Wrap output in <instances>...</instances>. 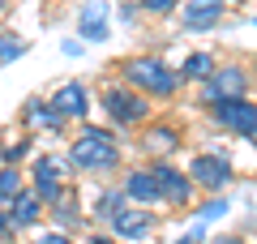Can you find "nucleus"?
<instances>
[{
	"mask_svg": "<svg viewBox=\"0 0 257 244\" xmlns=\"http://www.w3.org/2000/svg\"><path fill=\"white\" fill-rule=\"evenodd\" d=\"M69 159H73L77 172L107 176V172L120 167V142L111 137V129H103V125H82V133L69 146Z\"/></svg>",
	"mask_w": 257,
	"mask_h": 244,
	"instance_id": "obj_1",
	"label": "nucleus"
},
{
	"mask_svg": "<svg viewBox=\"0 0 257 244\" xmlns=\"http://www.w3.org/2000/svg\"><path fill=\"white\" fill-rule=\"evenodd\" d=\"M120 77H124V86H133L138 94H150V99H172L184 81L180 69L163 64L159 56H128L120 64Z\"/></svg>",
	"mask_w": 257,
	"mask_h": 244,
	"instance_id": "obj_2",
	"label": "nucleus"
},
{
	"mask_svg": "<svg viewBox=\"0 0 257 244\" xmlns=\"http://www.w3.org/2000/svg\"><path fill=\"white\" fill-rule=\"evenodd\" d=\"M73 159L69 154H39L30 176H35V193L43 197V206H56V201L69 193V180H73Z\"/></svg>",
	"mask_w": 257,
	"mask_h": 244,
	"instance_id": "obj_3",
	"label": "nucleus"
},
{
	"mask_svg": "<svg viewBox=\"0 0 257 244\" xmlns=\"http://www.w3.org/2000/svg\"><path fill=\"white\" fill-rule=\"evenodd\" d=\"M103 116L111 120V125H120V129H138V125H146V116H150V107H146V94H138L133 86H107L103 90Z\"/></svg>",
	"mask_w": 257,
	"mask_h": 244,
	"instance_id": "obj_4",
	"label": "nucleus"
},
{
	"mask_svg": "<svg viewBox=\"0 0 257 244\" xmlns=\"http://www.w3.org/2000/svg\"><path fill=\"white\" fill-rule=\"evenodd\" d=\"M244 90H248V73L240 69V64H223V69H214L210 77L202 81V103L219 107V103L244 99Z\"/></svg>",
	"mask_w": 257,
	"mask_h": 244,
	"instance_id": "obj_5",
	"label": "nucleus"
},
{
	"mask_svg": "<svg viewBox=\"0 0 257 244\" xmlns=\"http://www.w3.org/2000/svg\"><path fill=\"white\" fill-rule=\"evenodd\" d=\"M214 120H219L227 133H240L248 137V142H257V103L253 99H231V103H219V107H210Z\"/></svg>",
	"mask_w": 257,
	"mask_h": 244,
	"instance_id": "obj_6",
	"label": "nucleus"
},
{
	"mask_svg": "<svg viewBox=\"0 0 257 244\" xmlns=\"http://www.w3.org/2000/svg\"><path fill=\"white\" fill-rule=\"evenodd\" d=\"M150 172H155V180H159V197L163 201H172L176 210H184L193 201V189H197V184H193L189 172H176L172 163H155Z\"/></svg>",
	"mask_w": 257,
	"mask_h": 244,
	"instance_id": "obj_7",
	"label": "nucleus"
},
{
	"mask_svg": "<svg viewBox=\"0 0 257 244\" xmlns=\"http://www.w3.org/2000/svg\"><path fill=\"white\" fill-rule=\"evenodd\" d=\"M189 176H193V184H197V189L223 193V189L231 184V163L223 159V154H197V159H193V167H189Z\"/></svg>",
	"mask_w": 257,
	"mask_h": 244,
	"instance_id": "obj_8",
	"label": "nucleus"
},
{
	"mask_svg": "<svg viewBox=\"0 0 257 244\" xmlns=\"http://www.w3.org/2000/svg\"><path fill=\"white\" fill-rule=\"evenodd\" d=\"M111 231L120 235V240H146L150 231H155V214L142 206H133V201H124V206L116 210V218H111Z\"/></svg>",
	"mask_w": 257,
	"mask_h": 244,
	"instance_id": "obj_9",
	"label": "nucleus"
},
{
	"mask_svg": "<svg viewBox=\"0 0 257 244\" xmlns=\"http://www.w3.org/2000/svg\"><path fill=\"white\" fill-rule=\"evenodd\" d=\"M47 103H52V111H56L60 120H86V111H90L82 81H64V86H56Z\"/></svg>",
	"mask_w": 257,
	"mask_h": 244,
	"instance_id": "obj_10",
	"label": "nucleus"
},
{
	"mask_svg": "<svg viewBox=\"0 0 257 244\" xmlns=\"http://www.w3.org/2000/svg\"><path fill=\"white\" fill-rule=\"evenodd\" d=\"M120 193H124V201H133V206H155L159 197V180L150 167H133V172H124V184H120Z\"/></svg>",
	"mask_w": 257,
	"mask_h": 244,
	"instance_id": "obj_11",
	"label": "nucleus"
},
{
	"mask_svg": "<svg viewBox=\"0 0 257 244\" xmlns=\"http://www.w3.org/2000/svg\"><path fill=\"white\" fill-rule=\"evenodd\" d=\"M223 13H227V0H184L180 5V22L189 30H210L223 22Z\"/></svg>",
	"mask_w": 257,
	"mask_h": 244,
	"instance_id": "obj_12",
	"label": "nucleus"
},
{
	"mask_svg": "<svg viewBox=\"0 0 257 244\" xmlns=\"http://www.w3.org/2000/svg\"><path fill=\"white\" fill-rule=\"evenodd\" d=\"M47 214V206H43V197H39L35 189H26L18 201L9 206V223H13V231H30V227H39V218Z\"/></svg>",
	"mask_w": 257,
	"mask_h": 244,
	"instance_id": "obj_13",
	"label": "nucleus"
},
{
	"mask_svg": "<svg viewBox=\"0 0 257 244\" xmlns=\"http://www.w3.org/2000/svg\"><path fill=\"white\" fill-rule=\"evenodd\" d=\"M77 35H82L86 43H103V39H107V5H103V0L82 5V13H77Z\"/></svg>",
	"mask_w": 257,
	"mask_h": 244,
	"instance_id": "obj_14",
	"label": "nucleus"
},
{
	"mask_svg": "<svg viewBox=\"0 0 257 244\" xmlns=\"http://www.w3.org/2000/svg\"><path fill=\"white\" fill-rule=\"evenodd\" d=\"M22 125H26L30 133H56L64 120L52 111L47 99H26V103H22Z\"/></svg>",
	"mask_w": 257,
	"mask_h": 244,
	"instance_id": "obj_15",
	"label": "nucleus"
},
{
	"mask_svg": "<svg viewBox=\"0 0 257 244\" xmlns=\"http://www.w3.org/2000/svg\"><path fill=\"white\" fill-rule=\"evenodd\" d=\"M176 146H180V133H176L172 125H150L146 129V150L155 154L159 163H167V154H172Z\"/></svg>",
	"mask_w": 257,
	"mask_h": 244,
	"instance_id": "obj_16",
	"label": "nucleus"
},
{
	"mask_svg": "<svg viewBox=\"0 0 257 244\" xmlns=\"http://www.w3.org/2000/svg\"><path fill=\"white\" fill-rule=\"evenodd\" d=\"M22 193H26V176H22V167H0V210H9Z\"/></svg>",
	"mask_w": 257,
	"mask_h": 244,
	"instance_id": "obj_17",
	"label": "nucleus"
},
{
	"mask_svg": "<svg viewBox=\"0 0 257 244\" xmlns=\"http://www.w3.org/2000/svg\"><path fill=\"white\" fill-rule=\"evenodd\" d=\"M47 210H52V218H56V231H64V235H69L77 223H82V214H77V197H73V193H64V197L56 201V206H47Z\"/></svg>",
	"mask_w": 257,
	"mask_h": 244,
	"instance_id": "obj_18",
	"label": "nucleus"
},
{
	"mask_svg": "<svg viewBox=\"0 0 257 244\" xmlns=\"http://www.w3.org/2000/svg\"><path fill=\"white\" fill-rule=\"evenodd\" d=\"M214 69H219V64H214V56H210V52H193L189 60L180 64V77H189V81H206Z\"/></svg>",
	"mask_w": 257,
	"mask_h": 244,
	"instance_id": "obj_19",
	"label": "nucleus"
},
{
	"mask_svg": "<svg viewBox=\"0 0 257 244\" xmlns=\"http://www.w3.org/2000/svg\"><path fill=\"white\" fill-rule=\"evenodd\" d=\"M120 206H124V193H120V189H103L99 201H94V218H107V223H111Z\"/></svg>",
	"mask_w": 257,
	"mask_h": 244,
	"instance_id": "obj_20",
	"label": "nucleus"
},
{
	"mask_svg": "<svg viewBox=\"0 0 257 244\" xmlns=\"http://www.w3.org/2000/svg\"><path fill=\"white\" fill-rule=\"evenodd\" d=\"M18 56H26V39L13 30H0V64H13Z\"/></svg>",
	"mask_w": 257,
	"mask_h": 244,
	"instance_id": "obj_21",
	"label": "nucleus"
},
{
	"mask_svg": "<svg viewBox=\"0 0 257 244\" xmlns=\"http://www.w3.org/2000/svg\"><path fill=\"white\" fill-rule=\"evenodd\" d=\"M30 154V142L26 137H13V142H5V150H0V159H5V167H18L22 159Z\"/></svg>",
	"mask_w": 257,
	"mask_h": 244,
	"instance_id": "obj_22",
	"label": "nucleus"
},
{
	"mask_svg": "<svg viewBox=\"0 0 257 244\" xmlns=\"http://www.w3.org/2000/svg\"><path fill=\"white\" fill-rule=\"evenodd\" d=\"M223 214H227V201H223V197L202 201V210H197V218H202V223H214V218H223Z\"/></svg>",
	"mask_w": 257,
	"mask_h": 244,
	"instance_id": "obj_23",
	"label": "nucleus"
},
{
	"mask_svg": "<svg viewBox=\"0 0 257 244\" xmlns=\"http://www.w3.org/2000/svg\"><path fill=\"white\" fill-rule=\"evenodd\" d=\"M138 5H142L146 13H172V5H176V0H138Z\"/></svg>",
	"mask_w": 257,
	"mask_h": 244,
	"instance_id": "obj_24",
	"label": "nucleus"
},
{
	"mask_svg": "<svg viewBox=\"0 0 257 244\" xmlns=\"http://www.w3.org/2000/svg\"><path fill=\"white\" fill-rule=\"evenodd\" d=\"M35 244H73V235H64V231H43Z\"/></svg>",
	"mask_w": 257,
	"mask_h": 244,
	"instance_id": "obj_25",
	"label": "nucleus"
},
{
	"mask_svg": "<svg viewBox=\"0 0 257 244\" xmlns=\"http://www.w3.org/2000/svg\"><path fill=\"white\" fill-rule=\"evenodd\" d=\"M13 235V223H9V210H0V244Z\"/></svg>",
	"mask_w": 257,
	"mask_h": 244,
	"instance_id": "obj_26",
	"label": "nucleus"
},
{
	"mask_svg": "<svg viewBox=\"0 0 257 244\" xmlns=\"http://www.w3.org/2000/svg\"><path fill=\"white\" fill-rule=\"evenodd\" d=\"M86 244H116V235H90Z\"/></svg>",
	"mask_w": 257,
	"mask_h": 244,
	"instance_id": "obj_27",
	"label": "nucleus"
},
{
	"mask_svg": "<svg viewBox=\"0 0 257 244\" xmlns=\"http://www.w3.org/2000/svg\"><path fill=\"white\" fill-rule=\"evenodd\" d=\"M214 244H244V240H240V235H219Z\"/></svg>",
	"mask_w": 257,
	"mask_h": 244,
	"instance_id": "obj_28",
	"label": "nucleus"
},
{
	"mask_svg": "<svg viewBox=\"0 0 257 244\" xmlns=\"http://www.w3.org/2000/svg\"><path fill=\"white\" fill-rule=\"evenodd\" d=\"M5 9H9V0H0V13H5Z\"/></svg>",
	"mask_w": 257,
	"mask_h": 244,
	"instance_id": "obj_29",
	"label": "nucleus"
},
{
	"mask_svg": "<svg viewBox=\"0 0 257 244\" xmlns=\"http://www.w3.org/2000/svg\"><path fill=\"white\" fill-rule=\"evenodd\" d=\"M227 5H236V0H227Z\"/></svg>",
	"mask_w": 257,
	"mask_h": 244,
	"instance_id": "obj_30",
	"label": "nucleus"
},
{
	"mask_svg": "<svg viewBox=\"0 0 257 244\" xmlns=\"http://www.w3.org/2000/svg\"><path fill=\"white\" fill-rule=\"evenodd\" d=\"M5 244H9V240H5Z\"/></svg>",
	"mask_w": 257,
	"mask_h": 244,
	"instance_id": "obj_31",
	"label": "nucleus"
}]
</instances>
